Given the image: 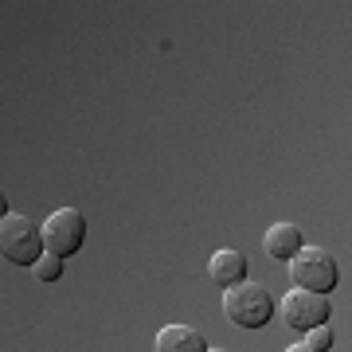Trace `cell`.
<instances>
[{
	"mask_svg": "<svg viewBox=\"0 0 352 352\" xmlns=\"http://www.w3.org/2000/svg\"><path fill=\"white\" fill-rule=\"evenodd\" d=\"M43 243H47L51 254L59 258H71V254L87 243V219L78 208H55L43 223Z\"/></svg>",
	"mask_w": 352,
	"mask_h": 352,
	"instance_id": "cell-4",
	"label": "cell"
},
{
	"mask_svg": "<svg viewBox=\"0 0 352 352\" xmlns=\"http://www.w3.org/2000/svg\"><path fill=\"white\" fill-rule=\"evenodd\" d=\"M302 227L298 223H274L270 231H266L263 239V251L270 254V258H278V263H289V258H298V251H302Z\"/></svg>",
	"mask_w": 352,
	"mask_h": 352,
	"instance_id": "cell-7",
	"label": "cell"
},
{
	"mask_svg": "<svg viewBox=\"0 0 352 352\" xmlns=\"http://www.w3.org/2000/svg\"><path fill=\"white\" fill-rule=\"evenodd\" d=\"M329 298L325 294H309V289H289L282 298V321L298 333H309V329L325 325L329 321Z\"/></svg>",
	"mask_w": 352,
	"mask_h": 352,
	"instance_id": "cell-5",
	"label": "cell"
},
{
	"mask_svg": "<svg viewBox=\"0 0 352 352\" xmlns=\"http://www.w3.org/2000/svg\"><path fill=\"white\" fill-rule=\"evenodd\" d=\"M305 344H309V349H317V352H329V349H333V329H329V325L309 329V333H305Z\"/></svg>",
	"mask_w": 352,
	"mask_h": 352,
	"instance_id": "cell-10",
	"label": "cell"
},
{
	"mask_svg": "<svg viewBox=\"0 0 352 352\" xmlns=\"http://www.w3.org/2000/svg\"><path fill=\"white\" fill-rule=\"evenodd\" d=\"M208 352H227V349H208Z\"/></svg>",
	"mask_w": 352,
	"mask_h": 352,
	"instance_id": "cell-12",
	"label": "cell"
},
{
	"mask_svg": "<svg viewBox=\"0 0 352 352\" xmlns=\"http://www.w3.org/2000/svg\"><path fill=\"white\" fill-rule=\"evenodd\" d=\"M157 352H208V340L192 325H164L157 333Z\"/></svg>",
	"mask_w": 352,
	"mask_h": 352,
	"instance_id": "cell-8",
	"label": "cell"
},
{
	"mask_svg": "<svg viewBox=\"0 0 352 352\" xmlns=\"http://www.w3.org/2000/svg\"><path fill=\"white\" fill-rule=\"evenodd\" d=\"M337 258L329 251H321V247H302L298 251V258H289V282L298 289H309V294H325L329 289H337Z\"/></svg>",
	"mask_w": 352,
	"mask_h": 352,
	"instance_id": "cell-3",
	"label": "cell"
},
{
	"mask_svg": "<svg viewBox=\"0 0 352 352\" xmlns=\"http://www.w3.org/2000/svg\"><path fill=\"white\" fill-rule=\"evenodd\" d=\"M0 251L12 266H36L47 254L43 227H36L20 212H4V219H0Z\"/></svg>",
	"mask_w": 352,
	"mask_h": 352,
	"instance_id": "cell-1",
	"label": "cell"
},
{
	"mask_svg": "<svg viewBox=\"0 0 352 352\" xmlns=\"http://www.w3.org/2000/svg\"><path fill=\"white\" fill-rule=\"evenodd\" d=\"M223 314L239 329H263L274 317V298L258 282H239V286L223 289Z\"/></svg>",
	"mask_w": 352,
	"mask_h": 352,
	"instance_id": "cell-2",
	"label": "cell"
},
{
	"mask_svg": "<svg viewBox=\"0 0 352 352\" xmlns=\"http://www.w3.org/2000/svg\"><path fill=\"white\" fill-rule=\"evenodd\" d=\"M63 263H67V258H59V254H51V251H47L36 266H32V270H36L39 282H59V278H63Z\"/></svg>",
	"mask_w": 352,
	"mask_h": 352,
	"instance_id": "cell-9",
	"label": "cell"
},
{
	"mask_svg": "<svg viewBox=\"0 0 352 352\" xmlns=\"http://www.w3.org/2000/svg\"><path fill=\"white\" fill-rule=\"evenodd\" d=\"M286 352H317V349H309V344H305V340H302V344H289Z\"/></svg>",
	"mask_w": 352,
	"mask_h": 352,
	"instance_id": "cell-11",
	"label": "cell"
},
{
	"mask_svg": "<svg viewBox=\"0 0 352 352\" xmlns=\"http://www.w3.org/2000/svg\"><path fill=\"white\" fill-rule=\"evenodd\" d=\"M208 274H212L215 286H239V282H247V258H243L239 251H231V247H223V251H215L212 258H208Z\"/></svg>",
	"mask_w": 352,
	"mask_h": 352,
	"instance_id": "cell-6",
	"label": "cell"
}]
</instances>
